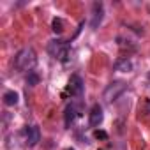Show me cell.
<instances>
[{"instance_id": "1", "label": "cell", "mask_w": 150, "mask_h": 150, "mask_svg": "<svg viewBox=\"0 0 150 150\" xmlns=\"http://www.w3.org/2000/svg\"><path fill=\"white\" fill-rule=\"evenodd\" d=\"M35 62H37V57H35V51L32 48H23L14 57V67L18 71H28L30 72V69L35 65Z\"/></svg>"}, {"instance_id": "2", "label": "cell", "mask_w": 150, "mask_h": 150, "mask_svg": "<svg viewBox=\"0 0 150 150\" xmlns=\"http://www.w3.org/2000/svg\"><path fill=\"white\" fill-rule=\"evenodd\" d=\"M48 51H50L51 57L58 58L60 62H65L67 57H69V42L60 41V39H53L48 44Z\"/></svg>"}, {"instance_id": "3", "label": "cell", "mask_w": 150, "mask_h": 150, "mask_svg": "<svg viewBox=\"0 0 150 150\" xmlns=\"http://www.w3.org/2000/svg\"><path fill=\"white\" fill-rule=\"evenodd\" d=\"M125 88H127V85H125L124 81H111V83L104 88V92H103V99H104L106 103H111V101L118 99V96H120Z\"/></svg>"}, {"instance_id": "4", "label": "cell", "mask_w": 150, "mask_h": 150, "mask_svg": "<svg viewBox=\"0 0 150 150\" xmlns=\"http://www.w3.org/2000/svg\"><path fill=\"white\" fill-rule=\"evenodd\" d=\"M67 90L71 92V96L80 97V96L83 94V90H85V85H83L81 76H78V74H72L71 80H69V87H67Z\"/></svg>"}, {"instance_id": "5", "label": "cell", "mask_w": 150, "mask_h": 150, "mask_svg": "<svg viewBox=\"0 0 150 150\" xmlns=\"http://www.w3.org/2000/svg\"><path fill=\"white\" fill-rule=\"evenodd\" d=\"M104 120V113H103V108L99 104H94L92 110H90V125L92 127H99Z\"/></svg>"}, {"instance_id": "6", "label": "cell", "mask_w": 150, "mask_h": 150, "mask_svg": "<svg viewBox=\"0 0 150 150\" xmlns=\"http://www.w3.org/2000/svg\"><path fill=\"white\" fill-rule=\"evenodd\" d=\"M25 136H27V143H28L30 146H34V145H37V141L41 139V131H39L37 125H28V127L25 129Z\"/></svg>"}, {"instance_id": "7", "label": "cell", "mask_w": 150, "mask_h": 150, "mask_svg": "<svg viewBox=\"0 0 150 150\" xmlns=\"http://www.w3.org/2000/svg\"><path fill=\"white\" fill-rule=\"evenodd\" d=\"M103 16H104V9H103V4L96 2L94 4V18H92V28H97L99 23L103 21Z\"/></svg>"}, {"instance_id": "8", "label": "cell", "mask_w": 150, "mask_h": 150, "mask_svg": "<svg viewBox=\"0 0 150 150\" xmlns=\"http://www.w3.org/2000/svg\"><path fill=\"white\" fill-rule=\"evenodd\" d=\"M76 106L74 104H69L67 108H65V111H64V124H65V127H71V124L74 122V118H76Z\"/></svg>"}, {"instance_id": "9", "label": "cell", "mask_w": 150, "mask_h": 150, "mask_svg": "<svg viewBox=\"0 0 150 150\" xmlns=\"http://www.w3.org/2000/svg\"><path fill=\"white\" fill-rule=\"evenodd\" d=\"M115 69L117 71H122V72H131L132 71V62L129 58H120L117 64H115Z\"/></svg>"}, {"instance_id": "10", "label": "cell", "mask_w": 150, "mask_h": 150, "mask_svg": "<svg viewBox=\"0 0 150 150\" xmlns=\"http://www.w3.org/2000/svg\"><path fill=\"white\" fill-rule=\"evenodd\" d=\"M4 104H6V106H14V104H18V94L13 92V90L6 92V94H4Z\"/></svg>"}, {"instance_id": "11", "label": "cell", "mask_w": 150, "mask_h": 150, "mask_svg": "<svg viewBox=\"0 0 150 150\" xmlns=\"http://www.w3.org/2000/svg\"><path fill=\"white\" fill-rule=\"evenodd\" d=\"M39 74L37 72H34V71H30L28 72V76H27V85L28 87H35V85H39Z\"/></svg>"}, {"instance_id": "12", "label": "cell", "mask_w": 150, "mask_h": 150, "mask_svg": "<svg viewBox=\"0 0 150 150\" xmlns=\"http://www.w3.org/2000/svg\"><path fill=\"white\" fill-rule=\"evenodd\" d=\"M51 27H53V32L55 34H62L64 32V20L62 18H55L53 23H51Z\"/></svg>"}, {"instance_id": "13", "label": "cell", "mask_w": 150, "mask_h": 150, "mask_svg": "<svg viewBox=\"0 0 150 150\" xmlns=\"http://www.w3.org/2000/svg\"><path fill=\"white\" fill-rule=\"evenodd\" d=\"M94 136H96L97 139H108V132H106V131H101V129H96Z\"/></svg>"}, {"instance_id": "14", "label": "cell", "mask_w": 150, "mask_h": 150, "mask_svg": "<svg viewBox=\"0 0 150 150\" xmlns=\"http://www.w3.org/2000/svg\"><path fill=\"white\" fill-rule=\"evenodd\" d=\"M146 78H148V81H150V72H148V74H146Z\"/></svg>"}, {"instance_id": "15", "label": "cell", "mask_w": 150, "mask_h": 150, "mask_svg": "<svg viewBox=\"0 0 150 150\" xmlns=\"http://www.w3.org/2000/svg\"><path fill=\"white\" fill-rule=\"evenodd\" d=\"M65 150H74V148H65Z\"/></svg>"}, {"instance_id": "16", "label": "cell", "mask_w": 150, "mask_h": 150, "mask_svg": "<svg viewBox=\"0 0 150 150\" xmlns=\"http://www.w3.org/2000/svg\"><path fill=\"white\" fill-rule=\"evenodd\" d=\"M148 111H150V104H148Z\"/></svg>"}]
</instances>
